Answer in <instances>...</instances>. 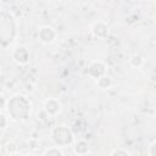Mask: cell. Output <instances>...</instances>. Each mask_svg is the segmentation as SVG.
I'll return each instance as SVG.
<instances>
[{"label":"cell","instance_id":"6da1fadb","mask_svg":"<svg viewBox=\"0 0 156 156\" xmlns=\"http://www.w3.org/2000/svg\"><path fill=\"white\" fill-rule=\"evenodd\" d=\"M16 33V22L13 16L2 10L0 13V34H1V45L2 48H6L9 44L13 41Z\"/></svg>","mask_w":156,"mask_h":156},{"label":"cell","instance_id":"7a4b0ae2","mask_svg":"<svg viewBox=\"0 0 156 156\" xmlns=\"http://www.w3.org/2000/svg\"><path fill=\"white\" fill-rule=\"evenodd\" d=\"M9 113L17 121H24L29 115V102L22 95H16L9 100Z\"/></svg>","mask_w":156,"mask_h":156},{"label":"cell","instance_id":"3957f363","mask_svg":"<svg viewBox=\"0 0 156 156\" xmlns=\"http://www.w3.org/2000/svg\"><path fill=\"white\" fill-rule=\"evenodd\" d=\"M52 139L57 145L65 146V145H68L72 143L73 135L69 129H67L65 127H57L52 132Z\"/></svg>","mask_w":156,"mask_h":156},{"label":"cell","instance_id":"277c9868","mask_svg":"<svg viewBox=\"0 0 156 156\" xmlns=\"http://www.w3.org/2000/svg\"><path fill=\"white\" fill-rule=\"evenodd\" d=\"M55 35H56L55 30H54L51 27H49V26H45V27H43V28L39 30V38H40V40L44 41V43H50V41H52L54 38H55Z\"/></svg>","mask_w":156,"mask_h":156},{"label":"cell","instance_id":"5b68a950","mask_svg":"<svg viewBox=\"0 0 156 156\" xmlns=\"http://www.w3.org/2000/svg\"><path fill=\"white\" fill-rule=\"evenodd\" d=\"M12 56H13V58H15L17 62H20V63H26V62L28 61V52H27V50H26L24 48H17V49L13 51Z\"/></svg>","mask_w":156,"mask_h":156},{"label":"cell","instance_id":"8992f818","mask_svg":"<svg viewBox=\"0 0 156 156\" xmlns=\"http://www.w3.org/2000/svg\"><path fill=\"white\" fill-rule=\"evenodd\" d=\"M107 32H108V28H107V26L105 23H102V22L94 23V26H93V33L96 37H105L107 34Z\"/></svg>","mask_w":156,"mask_h":156},{"label":"cell","instance_id":"52a82bcc","mask_svg":"<svg viewBox=\"0 0 156 156\" xmlns=\"http://www.w3.org/2000/svg\"><path fill=\"white\" fill-rule=\"evenodd\" d=\"M45 110L49 113L54 115V113H56L60 110V102L56 101V100H54V99H50V100H48L45 102Z\"/></svg>","mask_w":156,"mask_h":156},{"label":"cell","instance_id":"ba28073f","mask_svg":"<svg viewBox=\"0 0 156 156\" xmlns=\"http://www.w3.org/2000/svg\"><path fill=\"white\" fill-rule=\"evenodd\" d=\"M98 84H99V87H101V88H107V87L111 84V80H110L108 77H101V78H99Z\"/></svg>","mask_w":156,"mask_h":156},{"label":"cell","instance_id":"9c48e42d","mask_svg":"<svg viewBox=\"0 0 156 156\" xmlns=\"http://www.w3.org/2000/svg\"><path fill=\"white\" fill-rule=\"evenodd\" d=\"M45 156H63V155H62V152L58 151L57 149L52 147V149H50V150H48V151L45 152Z\"/></svg>","mask_w":156,"mask_h":156},{"label":"cell","instance_id":"30bf717a","mask_svg":"<svg viewBox=\"0 0 156 156\" xmlns=\"http://www.w3.org/2000/svg\"><path fill=\"white\" fill-rule=\"evenodd\" d=\"M112 156H129V154L127 151H124V150H116L112 154Z\"/></svg>","mask_w":156,"mask_h":156},{"label":"cell","instance_id":"8fae6325","mask_svg":"<svg viewBox=\"0 0 156 156\" xmlns=\"http://www.w3.org/2000/svg\"><path fill=\"white\" fill-rule=\"evenodd\" d=\"M150 154H151V156H156V141H154L150 145Z\"/></svg>","mask_w":156,"mask_h":156},{"label":"cell","instance_id":"7c38bea8","mask_svg":"<svg viewBox=\"0 0 156 156\" xmlns=\"http://www.w3.org/2000/svg\"><path fill=\"white\" fill-rule=\"evenodd\" d=\"M1 117H2V128H5V116L2 115Z\"/></svg>","mask_w":156,"mask_h":156},{"label":"cell","instance_id":"4fadbf2b","mask_svg":"<svg viewBox=\"0 0 156 156\" xmlns=\"http://www.w3.org/2000/svg\"><path fill=\"white\" fill-rule=\"evenodd\" d=\"M13 156H21V155H13Z\"/></svg>","mask_w":156,"mask_h":156},{"label":"cell","instance_id":"5bb4252c","mask_svg":"<svg viewBox=\"0 0 156 156\" xmlns=\"http://www.w3.org/2000/svg\"><path fill=\"white\" fill-rule=\"evenodd\" d=\"M29 156H33V155H29Z\"/></svg>","mask_w":156,"mask_h":156}]
</instances>
